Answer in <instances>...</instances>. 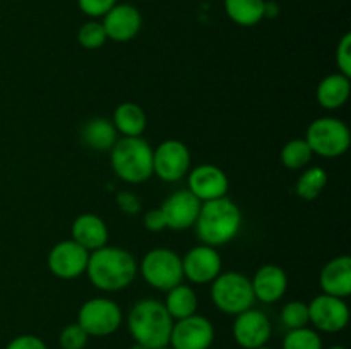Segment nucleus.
Wrapping results in <instances>:
<instances>
[{"label":"nucleus","instance_id":"nucleus-1","mask_svg":"<svg viewBox=\"0 0 351 349\" xmlns=\"http://www.w3.org/2000/svg\"><path fill=\"white\" fill-rule=\"evenodd\" d=\"M86 274L98 289L120 291L136 279L137 262L127 250L105 245L89 253Z\"/></svg>","mask_w":351,"mask_h":349},{"label":"nucleus","instance_id":"nucleus-2","mask_svg":"<svg viewBox=\"0 0 351 349\" xmlns=\"http://www.w3.org/2000/svg\"><path fill=\"white\" fill-rule=\"evenodd\" d=\"M173 322L165 305L154 298L139 300L127 315V328L134 342L147 349L168 346Z\"/></svg>","mask_w":351,"mask_h":349},{"label":"nucleus","instance_id":"nucleus-3","mask_svg":"<svg viewBox=\"0 0 351 349\" xmlns=\"http://www.w3.org/2000/svg\"><path fill=\"white\" fill-rule=\"evenodd\" d=\"M194 226L199 240L204 245L218 248L239 235L242 228V211L226 197L202 202Z\"/></svg>","mask_w":351,"mask_h":349},{"label":"nucleus","instance_id":"nucleus-4","mask_svg":"<svg viewBox=\"0 0 351 349\" xmlns=\"http://www.w3.org/2000/svg\"><path fill=\"white\" fill-rule=\"evenodd\" d=\"M113 171L125 183H143L153 174V147L143 137H122L110 149Z\"/></svg>","mask_w":351,"mask_h":349},{"label":"nucleus","instance_id":"nucleus-5","mask_svg":"<svg viewBox=\"0 0 351 349\" xmlns=\"http://www.w3.org/2000/svg\"><path fill=\"white\" fill-rule=\"evenodd\" d=\"M211 300L219 311L235 317L252 308L256 296L249 277L237 270H228L211 283Z\"/></svg>","mask_w":351,"mask_h":349},{"label":"nucleus","instance_id":"nucleus-6","mask_svg":"<svg viewBox=\"0 0 351 349\" xmlns=\"http://www.w3.org/2000/svg\"><path fill=\"white\" fill-rule=\"evenodd\" d=\"M312 153L321 157H338L350 147L351 133L343 120L332 116H321L308 125L305 133Z\"/></svg>","mask_w":351,"mask_h":349},{"label":"nucleus","instance_id":"nucleus-7","mask_svg":"<svg viewBox=\"0 0 351 349\" xmlns=\"http://www.w3.org/2000/svg\"><path fill=\"white\" fill-rule=\"evenodd\" d=\"M137 272L154 289L168 291L182 283V257L170 248H154L144 255Z\"/></svg>","mask_w":351,"mask_h":349},{"label":"nucleus","instance_id":"nucleus-8","mask_svg":"<svg viewBox=\"0 0 351 349\" xmlns=\"http://www.w3.org/2000/svg\"><path fill=\"white\" fill-rule=\"evenodd\" d=\"M122 322V308L110 298H91L82 303L77 313V324L89 337H106L115 334Z\"/></svg>","mask_w":351,"mask_h":349},{"label":"nucleus","instance_id":"nucleus-9","mask_svg":"<svg viewBox=\"0 0 351 349\" xmlns=\"http://www.w3.org/2000/svg\"><path fill=\"white\" fill-rule=\"evenodd\" d=\"M308 322L315 331L326 334H336L346 328L350 322V308L345 298H336L331 294H319L308 303Z\"/></svg>","mask_w":351,"mask_h":349},{"label":"nucleus","instance_id":"nucleus-10","mask_svg":"<svg viewBox=\"0 0 351 349\" xmlns=\"http://www.w3.org/2000/svg\"><path fill=\"white\" fill-rule=\"evenodd\" d=\"M191 168V153L182 140H163L156 149H153V173L163 181L182 180Z\"/></svg>","mask_w":351,"mask_h":349},{"label":"nucleus","instance_id":"nucleus-11","mask_svg":"<svg viewBox=\"0 0 351 349\" xmlns=\"http://www.w3.org/2000/svg\"><path fill=\"white\" fill-rule=\"evenodd\" d=\"M215 342V325L202 315H191L173 322L170 334L171 349H209Z\"/></svg>","mask_w":351,"mask_h":349},{"label":"nucleus","instance_id":"nucleus-12","mask_svg":"<svg viewBox=\"0 0 351 349\" xmlns=\"http://www.w3.org/2000/svg\"><path fill=\"white\" fill-rule=\"evenodd\" d=\"M271 334H273V325L264 311L252 307L235 315L233 339L242 349H257L267 346Z\"/></svg>","mask_w":351,"mask_h":349},{"label":"nucleus","instance_id":"nucleus-13","mask_svg":"<svg viewBox=\"0 0 351 349\" xmlns=\"http://www.w3.org/2000/svg\"><path fill=\"white\" fill-rule=\"evenodd\" d=\"M89 252L74 240L58 242L48 253V269L60 279H75L86 274Z\"/></svg>","mask_w":351,"mask_h":349},{"label":"nucleus","instance_id":"nucleus-14","mask_svg":"<svg viewBox=\"0 0 351 349\" xmlns=\"http://www.w3.org/2000/svg\"><path fill=\"white\" fill-rule=\"evenodd\" d=\"M221 257L218 250L204 243L191 248L182 257L184 277L195 284L213 283L221 274Z\"/></svg>","mask_w":351,"mask_h":349},{"label":"nucleus","instance_id":"nucleus-15","mask_svg":"<svg viewBox=\"0 0 351 349\" xmlns=\"http://www.w3.org/2000/svg\"><path fill=\"white\" fill-rule=\"evenodd\" d=\"M106 38L117 43H127L139 34L143 27V16L132 3L117 2L101 21Z\"/></svg>","mask_w":351,"mask_h":349},{"label":"nucleus","instance_id":"nucleus-16","mask_svg":"<svg viewBox=\"0 0 351 349\" xmlns=\"http://www.w3.org/2000/svg\"><path fill=\"white\" fill-rule=\"evenodd\" d=\"M201 204L202 202L187 188L171 194L160 207L165 216V221H167V228L173 229V231H184V229L192 228L197 221Z\"/></svg>","mask_w":351,"mask_h":349},{"label":"nucleus","instance_id":"nucleus-17","mask_svg":"<svg viewBox=\"0 0 351 349\" xmlns=\"http://www.w3.org/2000/svg\"><path fill=\"white\" fill-rule=\"evenodd\" d=\"M201 202L226 197L228 177L215 164H199L189 173V188Z\"/></svg>","mask_w":351,"mask_h":349},{"label":"nucleus","instance_id":"nucleus-18","mask_svg":"<svg viewBox=\"0 0 351 349\" xmlns=\"http://www.w3.org/2000/svg\"><path fill=\"white\" fill-rule=\"evenodd\" d=\"M256 300L263 303H276L288 289V276L280 266L267 263L256 272L250 281Z\"/></svg>","mask_w":351,"mask_h":349},{"label":"nucleus","instance_id":"nucleus-19","mask_svg":"<svg viewBox=\"0 0 351 349\" xmlns=\"http://www.w3.org/2000/svg\"><path fill=\"white\" fill-rule=\"evenodd\" d=\"M319 286L322 293L336 298H346L351 293V259L339 255L329 260L321 270Z\"/></svg>","mask_w":351,"mask_h":349},{"label":"nucleus","instance_id":"nucleus-20","mask_svg":"<svg viewBox=\"0 0 351 349\" xmlns=\"http://www.w3.org/2000/svg\"><path fill=\"white\" fill-rule=\"evenodd\" d=\"M72 240L91 253L106 245L108 228L99 216L86 212L77 216L72 222Z\"/></svg>","mask_w":351,"mask_h":349},{"label":"nucleus","instance_id":"nucleus-21","mask_svg":"<svg viewBox=\"0 0 351 349\" xmlns=\"http://www.w3.org/2000/svg\"><path fill=\"white\" fill-rule=\"evenodd\" d=\"M351 92L350 77L343 75L341 72L329 74L319 82L315 98L324 109H338L345 106Z\"/></svg>","mask_w":351,"mask_h":349},{"label":"nucleus","instance_id":"nucleus-22","mask_svg":"<svg viewBox=\"0 0 351 349\" xmlns=\"http://www.w3.org/2000/svg\"><path fill=\"white\" fill-rule=\"evenodd\" d=\"M117 129L113 127L112 120L103 118V116H96L91 118L89 122H86V125L82 127V142L93 151H110L113 147V144L119 140L117 137Z\"/></svg>","mask_w":351,"mask_h":349},{"label":"nucleus","instance_id":"nucleus-23","mask_svg":"<svg viewBox=\"0 0 351 349\" xmlns=\"http://www.w3.org/2000/svg\"><path fill=\"white\" fill-rule=\"evenodd\" d=\"M112 123L117 132L122 133L123 137H141L146 130L147 118L139 105L127 101L117 106L115 112H113Z\"/></svg>","mask_w":351,"mask_h":349},{"label":"nucleus","instance_id":"nucleus-24","mask_svg":"<svg viewBox=\"0 0 351 349\" xmlns=\"http://www.w3.org/2000/svg\"><path fill=\"white\" fill-rule=\"evenodd\" d=\"M163 305L173 320H180V318H187L197 313L199 300L191 286L180 283L167 291V300Z\"/></svg>","mask_w":351,"mask_h":349},{"label":"nucleus","instance_id":"nucleus-25","mask_svg":"<svg viewBox=\"0 0 351 349\" xmlns=\"http://www.w3.org/2000/svg\"><path fill=\"white\" fill-rule=\"evenodd\" d=\"M225 12L235 24L250 27L264 19L266 0H225Z\"/></svg>","mask_w":351,"mask_h":349},{"label":"nucleus","instance_id":"nucleus-26","mask_svg":"<svg viewBox=\"0 0 351 349\" xmlns=\"http://www.w3.org/2000/svg\"><path fill=\"white\" fill-rule=\"evenodd\" d=\"M328 183V173L321 166H312L297 180V195L304 201H314L321 195V192Z\"/></svg>","mask_w":351,"mask_h":349},{"label":"nucleus","instance_id":"nucleus-27","mask_svg":"<svg viewBox=\"0 0 351 349\" xmlns=\"http://www.w3.org/2000/svg\"><path fill=\"white\" fill-rule=\"evenodd\" d=\"M312 157H314V153L305 139L290 140L285 144L283 151H281V163L288 170H300V168L307 166Z\"/></svg>","mask_w":351,"mask_h":349},{"label":"nucleus","instance_id":"nucleus-28","mask_svg":"<svg viewBox=\"0 0 351 349\" xmlns=\"http://www.w3.org/2000/svg\"><path fill=\"white\" fill-rule=\"evenodd\" d=\"M281 349H324V346L319 332L307 325V327L288 331L283 337Z\"/></svg>","mask_w":351,"mask_h":349},{"label":"nucleus","instance_id":"nucleus-29","mask_svg":"<svg viewBox=\"0 0 351 349\" xmlns=\"http://www.w3.org/2000/svg\"><path fill=\"white\" fill-rule=\"evenodd\" d=\"M106 33L105 27L99 21H88V23L82 24L77 31V41L82 48L86 50H98L103 44L106 43Z\"/></svg>","mask_w":351,"mask_h":349},{"label":"nucleus","instance_id":"nucleus-30","mask_svg":"<svg viewBox=\"0 0 351 349\" xmlns=\"http://www.w3.org/2000/svg\"><path fill=\"white\" fill-rule=\"evenodd\" d=\"M281 322L288 331L307 327L308 322V305L304 301H288L281 310Z\"/></svg>","mask_w":351,"mask_h":349},{"label":"nucleus","instance_id":"nucleus-31","mask_svg":"<svg viewBox=\"0 0 351 349\" xmlns=\"http://www.w3.org/2000/svg\"><path fill=\"white\" fill-rule=\"evenodd\" d=\"M88 341L89 335L86 334V331L77 322L62 328L60 335H58V344L62 349H84Z\"/></svg>","mask_w":351,"mask_h":349},{"label":"nucleus","instance_id":"nucleus-32","mask_svg":"<svg viewBox=\"0 0 351 349\" xmlns=\"http://www.w3.org/2000/svg\"><path fill=\"white\" fill-rule=\"evenodd\" d=\"M336 64L338 70L346 77H351V34L345 33L336 48Z\"/></svg>","mask_w":351,"mask_h":349},{"label":"nucleus","instance_id":"nucleus-33","mask_svg":"<svg viewBox=\"0 0 351 349\" xmlns=\"http://www.w3.org/2000/svg\"><path fill=\"white\" fill-rule=\"evenodd\" d=\"M115 3L117 0H77V5L82 10V14L93 17V19L105 16Z\"/></svg>","mask_w":351,"mask_h":349},{"label":"nucleus","instance_id":"nucleus-34","mask_svg":"<svg viewBox=\"0 0 351 349\" xmlns=\"http://www.w3.org/2000/svg\"><path fill=\"white\" fill-rule=\"evenodd\" d=\"M5 349H48L47 344L41 337L34 334H23L14 337L9 344L5 346Z\"/></svg>","mask_w":351,"mask_h":349},{"label":"nucleus","instance_id":"nucleus-35","mask_svg":"<svg viewBox=\"0 0 351 349\" xmlns=\"http://www.w3.org/2000/svg\"><path fill=\"white\" fill-rule=\"evenodd\" d=\"M117 205H119L120 211L125 212V214L132 216V214H137V212H141L139 197L129 190L119 192V195H117Z\"/></svg>","mask_w":351,"mask_h":349},{"label":"nucleus","instance_id":"nucleus-36","mask_svg":"<svg viewBox=\"0 0 351 349\" xmlns=\"http://www.w3.org/2000/svg\"><path fill=\"white\" fill-rule=\"evenodd\" d=\"M143 222L144 226H146V229H149V231L153 233L167 229V221H165V216L163 212H161V209H151V211H147L146 214H144Z\"/></svg>","mask_w":351,"mask_h":349},{"label":"nucleus","instance_id":"nucleus-37","mask_svg":"<svg viewBox=\"0 0 351 349\" xmlns=\"http://www.w3.org/2000/svg\"><path fill=\"white\" fill-rule=\"evenodd\" d=\"M278 16V3L276 2H266V9H264V17H276Z\"/></svg>","mask_w":351,"mask_h":349},{"label":"nucleus","instance_id":"nucleus-38","mask_svg":"<svg viewBox=\"0 0 351 349\" xmlns=\"http://www.w3.org/2000/svg\"><path fill=\"white\" fill-rule=\"evenodd\" d=\"M129 349H147V348H144V346H141V344H137V342H134V344L130 346Z\"/></svg>","mask_w":351,"mask_h":349},{"label":"nucleus","instance_id":"nucleus-39","mask_svg":"<svg viewBox=\"0 0 351 349\" xmlns=\"http://www.w3.org/2000/svg\"><path fill=\"white\" fill-rule=\"evenodd\" d=\"M328 349H348V348H345V346H331V348Z\"/></svg>","mask_w":351,"mask_h":349},{"label":"nucleus","instance_id":"nucleus-40","mask_svg":"<svg viewBox=\"0 0 351 349\" xmlns=\"http://www.w3.org/2000/svg\"><path fill=\"white\" fill-rule=\"evenodd\" d=\"M156 349H171L170 346H163V348H156Z\"/></svg>","mask_w":351,"mask_h":349},{"label":"nucleus","instance_id":"nucleus-41","mask_svg":"<svg viewBox=\"0 0 351 349\" xmlns=\"http://www.w3.org/2000/svg\"><path fill=\"white\" fill-rule=\"evenodd\" d=\"M257 349H273V348H267V346H263V348H257Z\"/></svg>","mask_w":351,"mask_h":349}]
</instances>
